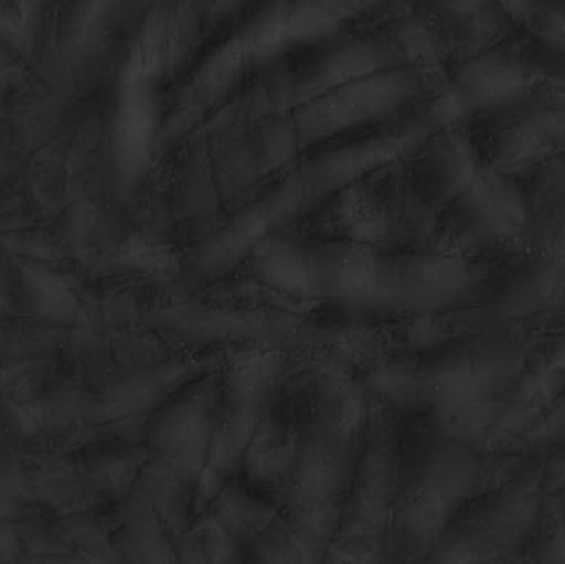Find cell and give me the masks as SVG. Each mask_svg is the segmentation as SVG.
Returning a JSON list of instances; mask_svg holds the SVG:
<instances>
[{
  "mask_svg": "<svg viewBox=\"0 0 565 564\" xmlns=\"http://www.w3.org/2000/svg\"><path fill=\"white\" fill-rule=\"evenodd\" d=\"M221 366L185 384L149 416L145 460L128 507V540L142 562H175L185 552Z\"/></svg>",
  "mask_w": 565,
  "mask_h": 564,
  "instance_id": "obj_3",
  "label": "cell"
},
{
  "mask_svg": "<svg viewBox=\"0 0 565 564\" xmlns=\"http://www.w3.org/2000/svg\"><path fill=\"white\" fill-rule=\"evenodd\" d=\"M369 409L364 387L351 370L339 363L319 366L277 503L255 539L258 560L324 562Z\"/></svg>",
  "mask_w": 565,
  "mask_h": 564,
  "instance_id": "obj_2",
  "label": "cell"
},
{
  "mask_svg": "<svg viewBox=\"0 0 565 564\" xmlns=\"http://www.w3.org/2000/svg\"><path fill=\"white\" fill-rule=\"evenodd\" d=\"M282 363L281 351L271 344H248L225 357L218 370L207 456L195 496V519L217 502L244 466L270 406Z\"/></svg>",
  "mask_w": 565,
  "mask_h": 564,
  "instance_id": "obj_4",
  "label": "cell"
},
{
  "mask_svg": "<svg viewBox=\"0 0 565 564\" xmlns=\"http://www.w3.org/2000/svg\"><path fill=\"white\" fill-rule=\"evenodd\" d=\"M397 427L388 407L369 409L341 517L324 562L371 563L388 558L401 489Z\"/></svg>",
  "mask_w": 565,
  "mask_h": 564,
  "instance_id": "obj_5",
  "label": "cell"
},
{
  "mask_svg": "<svg viewBox=\"0 0 565 564\" xmlns=\"http://www.w3.org/2000/svg\"><path fill=\"white\" fill-rule=\"evenodd\" d=\"M248 264L260 284L292 300L371 313H435L457 304L473 285V274L458 258L361 242L277 235L264 242Z\"/></svg>",
  "mask_w": 565,
  "mask_h": 564,
  "instance_id": "obj_1",
  "label": "cell"
}]
</instances>
